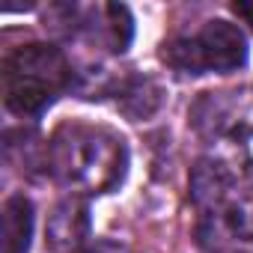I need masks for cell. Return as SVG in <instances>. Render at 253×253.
Segmentation results:
<instances>
[{"label":"cell","mask_w":253,"mask_h":253,"mask_svg":"<svg viewBox=\"0 0 253 253\" xmlns=\"http://www.w3.org/2000/svg\"><path fill=\"white\" fill-rule=\"evenodd\" d=\"M51 173L78 191L107 194L125 179L128 149L119 134L101 125L63 122L48 143Z\"/></svg>","instance_id":"6da1fadb"},{"label":"cell","mask_w":253,"mask_h":253,"mask_svg":"<svg viewBox=\"0 0 253 253\" xmlns=\"http://www.w3.org/2000/svg\"><path fill=\"white\" fill-rule=\"evenodd\" d=\"M191 125L238 182L253 179V89L203 92L191 107Z\"/></svg>","instance_id":"7a4b0ae2"},{"label":"cell","mask_w":253,"mask_h":253,"mask_svg":"<svg viewBox=\"0 0 253 253\" xmlns=\"http://www.w3.org/2000/svg\"><path fill=\"white\" fill-rule=\"evenodd\" d=\"M72 86L75 69L54 45L33 42L3 60V101L18 116H39Z\"/></svg>","instance_id":"3957f363"},{"label":"cell","mask_w":253,"mask_h":253,"mask_svg":"<svg viewBox=\"0 0 253 253\" xmlns=\"http://www.w3.org/2000/svg\"><path fill=\"white\" fill-rule=\"evenodd\" d=\"M161 60L182 75H226L247 63V39L229 21H206L191 36H173L161 45Z\"/></svg>","instance_id":"277c9868"},{"label":"cell","mask_w":253,"mask_h":253,"mask_svg":"<svg viewBox=\"0 0 253 253\" xmlns=\"http://www.w3.org/2000/svg\"><path fill=\"white\" fill-rule=\"evenodd\" d=\"M197 241L209 253H226L253 244V191L232 194L214 209H206L197 226Z\"/></svg>","instance_id":"5b68a950"},{"label":"cell","mask_w":253,"mask_h":253,"mask_svg":"<svg viewBox=\"0 0 253 253\" xmlns=\"http://www.w3.org/2000/svg\"><path fill=\"white\" fill-rule=\"evenodd\" d=\"M89 238V203L81 194L63 197L45 226V244L51 253H78Z\"/></svg>","instance_id":"8992f818"},{"label":"cell","mask_w":253,"mask_h":253,"mask_svg":"<svg viewBox=\"0 0 253 253\" xmlns=\"http://www.w3.org/2000/svg\"><path fill=\"white\" fill-rule=\"evenodd\" d=\"M235 185H238V179L232 176V170L223 167L220 161H214L211 155H206L191 170V203L200 211L214 209L238 191Z\"/></svg>","instance_id":"52a82bcc"},{"label":"cell","mask_w":253,"mask_h":253,"mask_svg":"<svg viewBox=\"0 0 253 253\" xmlns=\"http://www.w3.org/2000/svg\"><path fill=\"white\" fill-rule=\"evenodd\" d=\"M33 238V203L12 194L3 206V253H27Z\"/></svg>","instance_id":"ba28073f"},{"label":"cell","mask_w":253,"mask_h":253,"mask_svg":"<svg viewBox=\"0 0 253 253\" xmlns=\"http://www.w3.org/2000/svg\"><path fill=\"white\" fill-rule=\"evenodd\" d=\"M161 98H164V89L152 81V78H128V81H122L119 89H116V104L125 116H131V119H146L152 116L158 107H161Z\"/></svg>","instance_id":"9c48e42d"},{"label":"cell","mask_w":253,"mask_h":253,"mask_svg":"<svg viewBox=\"0 0 253 253\" xmlns=\"http://www.w3.org/2000/svg\"><path fill=\"white\" fill-rule=\"evenodd\" d=\"M86 253H128V247L119 244V241H110V238H101L92 247H86Z\"/></svg>","instance_id":"30bf717a"},{"label":"cell","mask_w":253,"mask_h":253,"mask_svg":"<svg viewBox=\"0 0 253 253\" xmlns=\"http://www.w3.org/2000/svg\"><path fill=\"white\" fill-rule=\"evenodd\" d=\"M232 12H235L244 24L253 27V0H235V3H232Z\"/></svg>","instance_id":"8fae6325"}]
</instances>
